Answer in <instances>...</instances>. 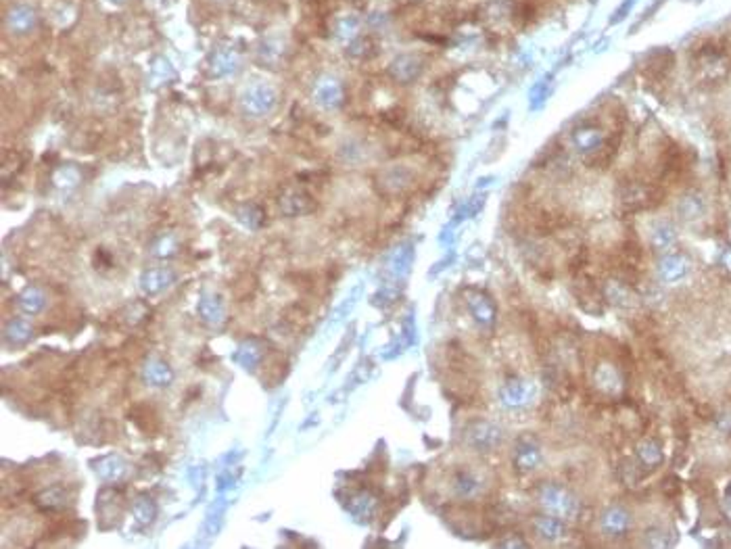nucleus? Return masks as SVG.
Segmentation results:
<instances>
[{"label":"nucleus","instance_id":"obj_9","mask_svg":"<svg viewBox=\"0 0 731 549\" xmlns=\"http://www.w3.org/2000/svg\"><path fill=\"white\" fill-rule=\"evenodd\" d=\"M675 240H677V232H675L673 223H669V221H658L652 228V232H650V242L658 251H664V249L673 246Z\"/></svg>","mask_w":731,"mask_h":549},{"label":"nucleus","instance_id":"obj_14","mask_svg":"<svg viewBox=\"0 0 731 549\" xmlns=\"http://www.w3.org/2000/svg\"><path fill=\"white\" fill-rule=\"evenodd\" d=\"M631 4H633V0H625V2L621 4V8L613 15V21H623V17H625L627 13H629V8H631Z\"/></svg>","mask_w":731,"mask_h":549},{"label":"nucleus","instance_id":"obj_12","mask_svg":"<svg viewBox=\"0 0 731 549\" xmlns=\"http://www.w3.org/2000/svg\"><path fill=\"white\" fill-rule=\"evenodd\" d=\"M506 399L510 405H522L528 399V384L524 380L514 378V382L506 387Z\"/></svg>","mask_w":731,"mask_h":549},{"label":"nucleus","instance_id":"obj_5","mask_svg":"<svg viewBox=\"0 0 731 549\" xmlns=\"http://www.w3.org/2000/svg\"><path fill=\"white\" fill-rule=\"evenodd\" d=\"M704 211H706V201L702 195H698L694 190L685 193L677 203V216L683 221H696L704 216Z\"/></svg>","mask_w":731,"mask_h":549},{"label":"nucleus","instance_id":"obj_3","mask_svg":"<svg viewBox=\"0 0 731 549\" xmlns=\"http://www.w3.org/2000/svg\"><path fill=\"white\" fill-rule=\"evenodd\" d=\"M617 130H623V125L610 130V134L617 132ZM610 134L606 136L604 127H602L598 121H592V119H589V121H581V123L571 132V142H573V146H575L577 153L589 157V155L598 153V151L608 142Z\"/></svg>","mask_w":731,"mask_h":549},{"label":"nucleus","instance_id":"obj_2","mask_svg":"<svg viewBox=\"0 0 731 549\" xmlns=\"http://www.w3.org/2000/svg\"><path fill=\"white\" fill-rule=\"evenodd\" d=\"M660 201H662V188L641 178H627L619 186V205L629 214L650 209L654 205H660Z\"/></svg>","mask_w":731,"mask_h":549},{"label":"nucleus","instance_id":"obj_15","mask_svg":"<svg viewBox=\"0 0 731 549\" xmlns=\"http://www.w3.org/2000/svg\"><path fill=\"white\" fill-rule=\"evenodd\" d=\"M723 263L727 265V270H731V251H727V253L723 255Z\"/></svg>","mask_w":731,"mask_h":549},{"label":"nucleus","instance_id":"obj_1","mask_svg":"<svg viewBox=\"0 0 731 549\" xmlns=\"http://www.w3.org/2000/svg\"><path fill=\"white\" fill-rule=\"evenodd\" d=\"M694 67L704 84L721 82L730 71L727 50L721 42L709 40L694 50Z\"/></svg>","mask_w":731,"mask_h":549},{"label":"nucleus","instance_id":"obj_7","mask_svg":"<svg viewBox=\"0 0 731 549\" xmlns=\"http://www.w3.org/2000/svg\"><path fill=\"white\" fill-rule=\"evenodd\" d=\"M675 63V55L671 50H656L648 57L645 61V76H650L652 80L664 78Z\"/></svg>","mask_w":731,"mask_h":549},{"label":"nucleus","instance_id":"obj_13","mask_svg":"<svg viewBox=\"0 0 731 549\" xmlns=\"http://www.w3.org/2000/svg\"><path fill=\"white\" fill-rule=\"evenodd\" d=\"M637 455H639V459L645 461L648 466H656V464H660V459H662L660 447H658L656 443H652V440H643V443L637 447Z\"/></svg>","mask_w":731,"mask_h":549},{"label":"nucleus","instance_id":"obj_11","mask_svg":"<svg viewBox=\"0 0 731 549\" xmlns=\"http://www.w3.org/2000/svg\"><path fill=\"white\" fill-rule=\"evenodd\" d=\"M535 527L543 539H560L564 533V524L558 518H539Z\"/></svg>","mask_w":731,"mask_h":549},{"label":"nucleus","instance_id":"obj_4","mask_svg":"<svg viewBox=\"0 0 731 549\" xmlns=\"http://www.w3.org/2000/svg\"><path fill=\"white\" fill-rule=\"evenodd\" d=\"M539 501H541V506H543L549 514H556V516H562V518L573 516L575 510H577V503L573 501V497H571L564 489H560V487H556V485L543 487L541 493H539Z\"/></svg>","mask_w":731,"mask_h":549},{"label":"nucleus","instance_id":"obj_8","mask_svg":"<svg viewBox=\"0 0 731 549\" xmlns=\"http://www.w3.org/2000/svg\"><path fill=\"white\" fill-rule=\"evenodd\" d=\"M629 527H631V518H629L625 508H621V506L608 508L602 516V529L610 535H623Z\"/></svg>","mask_w":731,"mask_h":549},{"label":"nucleus","instance_id":"obj_10","mask_svg":"<svg viewBox=\"0 0 731 549\" xmlns=\"http://www.w3.org/2000/svg\"><path fill=\"white\" fill-rule=\"evenodd\" d=\"M541 464V451L533 443H522L517 453V466L522 472H531Z\"/></svg>","mask_w":731,"mask_h":549},{"label":"nucleus","instance_id":"obj_6","mask_svg":"<svg viewBox=\"0 0 731 549\" xmlns=\"http://www.w3.org/2000/svg\"><path fill=\"white\" fill-rule=\"evenodd\" d=\"M688 267H690V263H688V259L683 255L671 253V255L662 257V261L658 265V274L667 282H677V280H681L688 274Z\"/></svg>","mask_w":731,"mask_h":549}]
</instances>
